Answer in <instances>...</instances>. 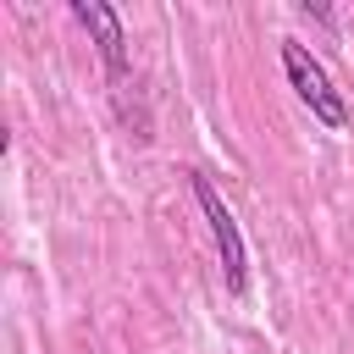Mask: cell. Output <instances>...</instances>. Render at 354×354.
Wrapping results in <instances>:
<instances>
[{"label":"cell","instance_id":"cell-1","mask_svg":"<svg viewBox=\"0 0 354 354\" xmlns=\"http://www.w3.org/2000/svg\"><path fill=\"white\" fill-rule=\"evenodd\" d=\"M188 188H194V205H199V216H205V227H210V238H216L221 282H227V293H232V299H243V293H249V249H243L238 216L227 210V199L216 194V183H210L205 171H188Z\"/></svg>","mask_w":354,"mask_h":354},{"label":"cell","instance_id":"cell-3","mask_svg":"<svg viewBox=\"0 0 354 354\" xmlns=\"http://www.w3.org/2000/svg\"><path fill=\"white\" fill-rule=\"evenodd\" d=\"M72 17L88 28V39L100 44V61H105V72L116 77V83H127V72H133V61H127V33H122V17L105 6V0H72Z\"/></svg>","mask_w":354,"mask_h":354},{"label":"cell","instance_id":"cell-2","mask_svg":"<svg viewBox=\"0 0 354 354\" xmlns=\"http://www.w3.org/2000/svg\"><path fill=\"white\" fill-rule=\"evenodd\" d=\"M282 72H288L293 94L310 105V116H315L321 127H332V133L348 127V100H343V88H332V77H326V66L310 55V44L282 39Z\"/></svg>","mask_w":354,"mask_h":354}]
</instances>
